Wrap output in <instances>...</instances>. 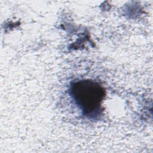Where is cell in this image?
<instances>
[{
	"instance_id": "cell-1",
	"label": "cell",
	"mask_w": 153,
	"mask_h": 153,
	"mask_svg": "<svg viewBox=\"0 0 153 153\" xmlns=\"http://www.w3.org/2000/svg\"><path fill=\"white\" fill-rule=\"evenodd\" d=\"M69 91L84 115L96 118L101 114L105 91L98 82L91 79L78 80L72 84Z\"/></svg>"
}]
</instances>
